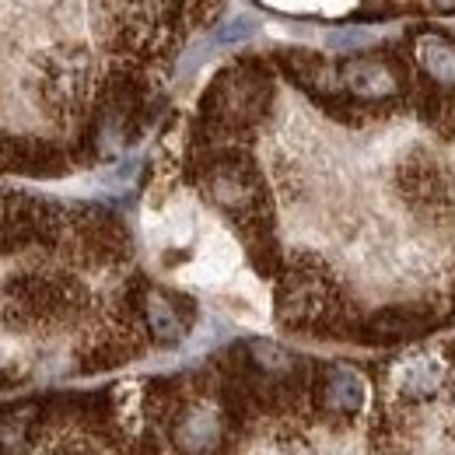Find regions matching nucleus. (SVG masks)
I'll list each match as a JSON object with an SVG mask.
<instances>
[{
	"label": "nucleus",
	"instance_id": "obj_1",
	"mask_svg": "<svg viewBox=\"0 0 455 455\" xmlns=\"http://www.w3.org/2000/svg\"><path fill=\"white\" fill-rule=\"evenodd\" d=\"M270 99V74L259 63H235L211 81L204 95V119L214 133H242L267 116Z\"/></svg>",
	"mask_w": 455,
	"mask_h": 455
},
{
	"label": "nucleus",
	"instance_id": "obj_2",
	"mask_svg": "<svg viewBox=\"0 0 455 455\" xmlns=\"http://www.w3.org/2000/svg\"><path fill=\"white\" fill-rule=\"evenodd\" d=\"M204 189L225 214H231L238 225L245 228L252 245L263 238V225H267L263 179L242 151H228V148L225 151H211L207 165H204Z\"/></svg>",
	"mask_w": 455,
	"mask_h": 455
},
{
	"label": "nucleus",
	"instance_id": "obj_3",
	"mask_svg": "<svg viewBox=\"0 0 455 455\" xmlns=\"http://www.w3.org/2000/svg\"><path fill=\"white\" fill-rule=\"evenodd\" d=\"M277 312L284 326L294 330H315V333L333 330L343 319V308L330 270L312 256L294 259L284 270V281L277 291Z\"/></svg>",
	"mask_w": 455,
	"mask_h": 455
},
{
	"label": "nucleus",
	"instance_id": "obj_4",
	"mask_svg": "<svg viewBox=\"0 0 455 455\" xmlns=\"http://www.w3.org/2000/svg\"><path fill=\"white\" fill-rule=\"evenodd\" d=\"M99 74L88 53L81 50H60L53 60H46L43 70V99L50 106V113L60 119H74L88 106L99 102Z\"/></svg>",
	"mask_w": 455,
	"mask_h": 455
},
{
	"label": "nucleus",
	"instance_id": "obj_5",
	"mask_svg": "<svg viewBox=\"0 0 455 455\" xmlns=\"http://www.w3.org/2000/svg\"><path fill=\"white\" fill-rule=\"evenodd\" d=\"M337 88L350 102H396L410 92V81L399 60L357 53L337 63Z\"/></svg>",
	"mask_w": 455,
	"mask_h": 455
},
{
	"label": "nucleus",
	"instance_id": "obj_6",
	"mask_svg": "<svg viewBox=\"0 0 455 455\" xmlns=\"http://www.w3.org/2000/svg\"><path fill=\"white\" fill-rule=\"evenodd\" d=\"M172 442L182 455H214L225 445V413L207 403H179L172 413Z\"/></svg>",
	"mask_w": 455,
	"mask_h": 455
},
{
	"label": "nucleus",
	"instance_id": "obj_7",
	"mask_svg": "<svg viewBox=\"0 0 455 455\" xmlns=\"http://www.w3.org/2000/svg\"><path fill=\"white\" fill-rule=\"evenodd\" d=\"M312 389H315V406L323 413H333V417L357 413L364 406V396H368L364 379L354 368H347V364H323L315 371Z\"/></svg>",
	"mask_w": 455,
	"mask_h": 455
},
{
	"label": "nucleus",
	"instance_id": "obj_8",
	"mask_svg": "<svg viewBox=\"0 0 455 455\" xmlns=\"http://www.w3.org/2000/svg\"><path fill=\"white\" fill-rule=\"evenodd\" d=\"M140 319H144V326H148V333H151V340L162 343V347H172V343H179L186 337V330H189V319H193V308H189V301H182V298H175L169 291H144L140 294Z\"/></svg>",
	"mask_w": 455,
	"mask_h": 455
},
{
	"label": "nucleus",
	"instance_id": "obj_9",
	"mask_svg": "<svg viewBox=\"0 0 455 455\" xmlns=\"http://www.w3.org/2000/svg\"><path fill=\"white\" fill-rule=\"evenodd\" d=\"M399 186L417 211H442L449 204V179L427 155H413L403 162Z\"/></svg>",
	"mask_w": 455,
	"mask_h": 455
},
{
	"label": "nucleus",
	"instance_id": "obj_10",
	"mask_svg": "<svg viewBox=\"0 0 455 455\" xmlns=\"http://www.w3.org/2000/svg\"><path fill=\"white\" fill-rule=\"evenodd\" d=\"M413 63L420 67V74L431 81L435 92H455V39L438 32V28H424L413 36Z\"/></svg>",
	"mask_w": 455,
	"mask_h": 455
},
{
	"label": "nucleus",
	"instance_id": "obj_11",
	"mask_svg": "<svg viewBox=\"0 0 455 455\" xmlns=\"http://www.w3.org/2000/svg\"><path fill=\"white\" fill-rule=\"evenodd\" d=\"M389 382L403 403H424V399H435L445 389V364L431 354H417V357L399 361Z\"/></svg>",
	"mask_w": 455,
	"mask_h": 455
},
{
	"label": "nucleus",
	"instance_id": "obj_12",
	"mask_svg": "<svg viewBox=\"0 0 455 455\" xmlns=\"http://www.w3.org/2000/svg\"><path fill=\"white\" fill-rule=\"evenodd\" d=\"M431 326V315L420 305H389L375 312L364 323V340L368 343H403Z\"/></svg>",
	"mask_w": 455,
	"mask_h": 455
},
{
	"label": "nucleus",
	"instance_id": "obj_13",
	"mask_svg": "<svg viewBox=\"0 0 455 455\" xmlns=\"http://www.w3.org/2000/svg\"><path fill=\"white\" fill-rule=\"evenodd\" d=\"M39 420V406L25 403L0 413V455H25L32 445V427Z\"/></svg>",
	"mask_w": 455,
	"mask_h": 455
},
{
	"label": "nucleus",
	"instance_id": "obj_14",
	"mask_svg": "<svg viewBox=\"0 0 455 455\" xmlns=\"http://www.w3.org/2000/svg\"><path fill=\"white\" fill-rule=\"evenodd\" d=\"M256 32H259V21H256V18H249V14H238V18H231L228 25H221V28L214 32V43H218V46L245 43V39H252Z\"/></svg>",
	"mask_w": 455,
	"mask_h": 455
},
{
	"label": "nucleus",
	"instance_id": "obj_15",
	"mask_svg": "<svg viewBox=\"0 0 455 455\" xmlns=\"http://www.w3.org/2000/svg\"><path fill=\"white\" fill-rule=\"evenodd\" d=\"M364 43V32H333L330 36V46H361Z\"/></svg>",
	"mask_w": 455,
	"mask_h": 455
},
{
	"label": "nucleus",
	"instance_id": "obj_16",
	"mask_svg": "<svg viewBox=\"0 0 455 455\" xmlns=\"http://www.w3.org/2000/svg\"><path fill=\"white\" fill-rule=\"evenodd\" d=\"M189 7H193L196 18H211V14L221 7V0H189Z\"/></svg>",
	"mask_w": 455,
	"mask_h": 455
},
{
	"label": "nucleus",
	"instance_id": "obj_17",
	"mask_svg": "<svg viewBox=\"0 0 455 455\" xmlns=\"http://www.w3.org/2000/svg\"><path fill=\"white\" fill-rule=\"evenodd\" d=\"M50 455H92V452L84 449V442H60Z\"/></svg>",
	"mask_w": 455,
	"mask_h": 455
},
{
	"label": "nucleus",
	"instance_id": "obj_18",
	"mask_svg": "<svg viewBox=\"0 0 455 455\" xmlns=\"http://www.w3.org/2000/svg\"><path fill=\"white\" fill-rule=\"evenodd\" d=\"M438 4H445V7H449V4H455V0H438Z\"/></svg>",
	"mask_w": 455,
	"mask_h": 455
},
{
	"label": "nucleus",
	"instance_id": "obj_19",
	"mask_svg": "<svg viewBox=\"0 0 455 455\" xmlns=\"http://www.w3.org/2000/svg\"><path fill=\"white\" fill-rule=\"evenodd\" d=\"M0 196H4V193H0Z\"/></svg>",
	"mask_w": 455,
	"mask_h": 455
}]
</instances>
